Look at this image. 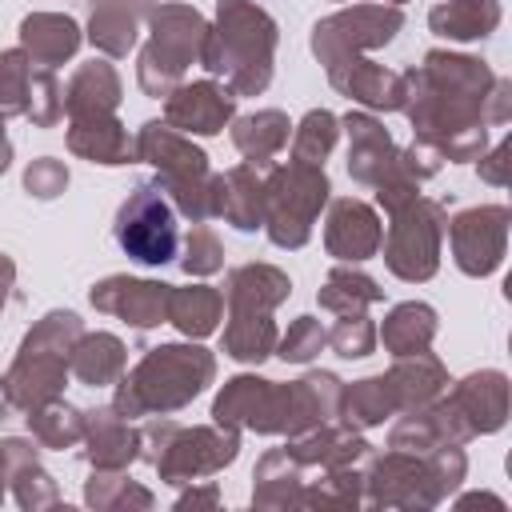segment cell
<instances>
[{
  "label": "cell",
  "instance_id": "cell-1",
  "mask_svg": "<svg viewBox=\"0 0 512 512\" xmlns=\"http://www.w3.org/2000/svg\"><path fill=\"white\" fill-rule=\"evenodd\" d=\"M404 112L416 140L432 144L444 160H476L488 144L484 100L496 84L484 60L456 52H428L404 76Z\"/></svg>",
  "mask_w": 512,
  "mask_h": 512
},
{
  "label": "cell",
  "instance_id": "cell-2",
  "mask_svg": "<svg viewBox=\"0 0 512 512\" xmlns=\"http://www.w3.org/2000/svg\"><path fill=\"white\" fill-rule=\"evenodd\" d=\"M272 52H276V24L264 8L248 0H220L216 28H208L200 64L212 76H224V88L236 96H256L272 80Z\"/></svg>",
  "mask_w": 512,
  "mask_h": 512
},
{
  "label": "cell",
  "instance_id": "cell-3",
  "mask_svg": "<svg viewBox=\"0 0 512 512\" xmlns=\"http://www.w3.org/2000/svg\"><path fill=\"white\" fill-rule=\"evenodd\" d=\"M212 372H216L212 352H204L196 344H160L120 380L116 412H124V416L176 412L192 396L204 392Z\"/></svg>",
  "mask_w": 512,
  "mask_h": 512
},
{
  "label": "cell",
  "instance_id": "cell-4",
  "mask_svg": "<svg viewBox=\"0 0 512 512\" xmlns=\"http://www.w3.org/2000/svg\"><path fill=\"white\" fill-rule=\"evenodd\" d=\"M84 336V324L76 312H48L20 344L4 388L16 408H40L60 396L68 380V352Z\"/></svg>",
  "mask_w": 512,
  "mask_h": 512
},
{
  "label": "cell",
  "instance_id": "cell-5",
  "mask_svg": "<svg viewBox=\"0 0 512 512\" xmlns=\"http://www.w3.org/2000/svg\"><path fill=\"white\" fill-rule=\"evenodd\" d=\"M328 176L324 168L312 164H280L264 180V216L260 224L268 228V240L276 248H300L312 236V224L328 200Z\"/></svg>",
  "mask_w": 512,
  "mask_h": 512
},
{
  "label": "cell",
  "instance_id": "cell-6",
  "mask_svg": "<svg viewBox=\"0 0 512 512\" xmlns=\"http://www.w3.org/2000/svg\"><path fill=\"white\" fill-rule=\"evenodd\" d=\"M204 36H208V24L200 20L196 8L188 4H160L152 12V40L148 48L140 52V88L148 96H168L184 68L192 60H200V48H204Z\"/></svg>",
  "mask_w": 512,
  "mask_h": 512
},
{
  "label": "cell",
  "instance_id": "cell-7",
  "mask_svg": "<svg viewBox=\"0 0 512 512\" xmlns=\"http://www.w3.org/2000/svg\"><path fill=\"white\" fill-rule=\"evenodd\" d=\"M116 244L124 248V256H132L136 264L160 268L168 260H176L180 248V232H176V208L172 200L160 192V184H140L116 212Z\"/></svg>",
  "mask_w": 512,
  "mask_h": 512
},
{
  "label": "cell",
  "instance_id": "cell-8",
  "mask_svg": "<svg viewBox=\"0 0 512 512\" xmlns=\"http://www.w3.org/2000/svg\"><path fill=\"white\" fill-rule=\"evenodd\" d=\"M444 208L436 200H412L404 208L392 212V224H388V240L384 244V264L392 268V276L416 284V280H428L436 268H440V240H444Z\"/></svg>",
  "mask_w": 512,
  "mask_h": 512
},
{
  "label": "cell",
  "instance_id": "cell-9",
  "mask_svg": "<svg viewBox=\"0 0 512 512\" xmlns=\"http://www.w3.org/2000/svg\"><path fill=\"white\" fill-rule=\"evenodd\" d=\"M152 440L160 444V452H152V464L160 468V476L168 484H184V480H196V476H212L216 468L232 464L236 460V428H176V424H160L152 428Z\"/></svg>",
  "mask_w": 512,
  "mask_h": 512
},
{
  "label": "cell",
  "instance_id": "cell-10",
  "mask_svg": "<svg viewBox=\"0 0 512 512\" xmlns=\"http://www.w3.org/2000/svg\"><path fill=\"white\" fill-rule=\"evenodd\" d=\"M404 24V12L396 4H352L312 28V52L320 56L324 68L344 64L360 56L364 48L388 44Z\"/></svg>",
  "mask_w": 512,
  "mask_h": 512
},
{
  "label": "cell",
  "instance_id": "cell-11",
  "mask_svg": "<svg viewBox=\"0 0 512 512\" xmlns=\"http://www.w3.org/2000/svg\"><path fill=\"white\" fill-rule=\"evenodd\" d=\"M444 232L452 240V260H456L460 272H468V276H492L500 268L504 244H508V208L504 204L468 208Z\"/></svg>",
  "mask_w": 512,
  "mask_h": 512
},
{
  "label": "cell",
  "instance_id": "cell-12",
  "mask_svg": "<svg viewBox=\"0 0 512 512\" xmlns=\"http://www.w3.org/2000/svg\"><path fill=\"white\" fill-rule=\"evenodd\" d=\"M236 112V92L220 88L212 80H196V84H176L164 96V124H172L184 136H216Z\"/></svg>",
  "mask_w": 512,
  "mask_h": 512
},
{
  "label": "cell",
  "instance_id": "cell-13",
  "mask_svg": "<svg viewBox=\"0 0 512 512\" xmlns=\"http://www.w3.org/2000/svg\"><path fill=\"white\" fill-rule=\"evenodd\" d=\"M168 292H172V284H160V280L108 276L92 288V304L108 316L136 324V328H156L168 320Z\"/></svg>",
  "mask_w": 512,
  "mask_h": 512
},
{
  "label": "cell",
  "instance_id": "cell-14",
  "mask_svg": "<svg viewBox=\"0 0 512 512\" xmlns=\"http://www.w3.org/2000/svg\"><path fill=\"white\" fill-rule=\"evenodd\" d=\"M452 408V416L460 420L464 436H480V432H496L508 416V376L488 368V372H472L456 384V392L444 400Z\"/></svg>",
  "mask_w": 512,
  "mask_h": 512
},
{
  "label": "cell",
  "instance_id": "cell-15",
  "mask_svg": "<svg viewBox=\"0 0 512 512\" xmlns=\"http://www.w3.org/2000/svg\"><path fill=\"white\" fill-rule=\"evenodd\" d=\"M380 240H384L380 216L364 200L344 196L332 204L328 224H324V244L336 260H368L380 252Z\"/></svg>",
  "mask_w": 512,
  "mask_h": 512
},
{
  "label": "cell",
  "instance_id": "cell-16",
  "mask_svg": "<svg viewBox=\"0 0 512 512\" xmlns=\"http://www.w3.org/2000/svg\"><path fill=\"white\" fill-rule=\"evenodd\" d=\"M328 80L332 88H340L344 96L360 100L364 108H380V112H396L404 104V80L364 56H352L344 64H332L328 68Z\"/></svg>",
  "mask_w": 512,
  "mask_h": 512
},
{
  "label": "cell",
  "instance_id": "cell-17",
  "mask_svg": "<svg viewBox=\"0 0 512 512\" xmlns=\"http://www.w3.org/2000/svg\"><path fill=\"white\" fill-rule=\"evenodd\" d=\"M344 128H348V172H352V180L376 188L380 176L396 160V148H392L388 132L372 116H364V112H348Z\"/></svg>",
  "mask_w": 512,
  "mask_h": 512
},
{
  "label": "cell",
  "instance_id": "cell-18",
  "mask_svg": "<svg viewBox=\"0 0 512 512\" xmlns=\"http://www.w3.org/2000/svg\"><path fill=\"white\" fill-rule=\"evenodd\" d=\"M68 148L92 164H132L136 160V148L124 132V124L104 112V116H72V128H68Z\"/></svg>",
  "mask_w": 512,
  "mask_h": 512
},
{
  "label": "cell",
  "instance_id": "cell-19",
  "mask_svg": "<svg viewBox=\"0 0 512 512\" xmlns=\"http://www.w3.org/2000/svg\"><path fill=\"white\" fill-rule=\"evenodd\" d=\"M292 280L272 268V264H244L236 272H228V312H272L280 300H288Z\"/></svg>",
  "mask_w": 512,
  "mask_h": 512
},
{
  "label": "cell",
  "instance_id": "cell-20",
  "mask_svg": "<svg viewBox=\"0 0 512 512\" xmlns=\"http://www.w3.org/2000/svg\"><path fill=\"white\" fill-rule=\"evenodd\" d=\"M20 44L24 52L32 56V64H64L76 48H80V28L72 16H60V12H32L24 24H20Z\"/></svg>",
  "mask_w": 512,
  "mask_h": 512
},
{
  "label": "cell",
  "instance_id": "cell-21",
  "mask_svg": "<svg viewBox=\"0 0 512 512\" xmlns=\"http://www.w3.org/2000/svg\"><path fill=\"white\" fill-rule=\"evenodd\" d=\"M148 0H92V20H88V40L104 56H128L136 44V28L144 16Z\"/></svg>",
  "mask_w": 512,
  "mask_h": 512
},
{
  "label": "cell",
  "instance_id": "cell-22",
  "mask_svg": "<svg viewBox=\"0 0 512 512\" xmlns=\"http://www.w3.org/2000/svg\"><path fill=\"white\" fill-rule=\"evenodd\" d=\"M388 384H392V392H396V404L408 408V412H416V408H424V404L436 400V392L448 384V372H444V364H440L436 356H428V348H424V352L396 356V368L388 372Z\"/></svg>",
  "mask_w": 512,
  "mask_h": 512
},
{
  "label": "cell",
  "instance_id": "cell-23",
  "mask_svg": "<svg viewBox=\"0 0 512 512\" xmlns=\"http://www.w3.org/2000/svg\"><path fill=\"white\" fill-rule=\"evenodd\" d=\"M116 104H120V76L112 72V64H104V60L80 64L76 76L68 80L64 112L68 116H104V112H116Z\"/></svg>",
  "mask_w": 512,
  "mask_h": 512
},
{
  "label": "cell",
  "instance_id": "cell-24",
  "mask_svg": "<svg viewBox=\"0 0 512 512\" xmlns=\"http://www.w3.org/2000/svg\"><path fill=\"white\" fill-rule=\"evenodd\" d=\"M84 436H88V456L96 468H124L136 448H140V436L128 428V416L116 412V408H100V412H88L84 420Z\"/></svg>",
  "mask_w": 512,
  "mask_h": 512
},
{
  "label": "cell",
  "instance_id": "cell-25",
  "mask_svg": "<svg viewBox=\"0 0 512 512\" xmlns=\"http://www.w3.org/2000/svg\"><path fill=\"white\" fill-rule=\"evenodd\" d=\"M228 224H236L240 232L260 228L264 216V180L256 176V164H236L232 172L220 176V212Z\"/></svg>",
  "mask_w": 512,
  "mask_h": 512
},
{
  "label": "cell",
  "instance_id": "cell-26",
  "mask_svg": "<svg viewBox=\"0 0 512 512\" xmlns=\"http://www.w3.org/2000/svg\"><path fill=\"white\" fill-rule=\"evenodd\" d=\"M68 372L88 384V388H100V384H112L120 380L124 372V344L112 336V332H96V336H80L68 352Z\"/></svg>",
  "mask_w": 512,
  "mask_h": 512
},
{
  "label": "cell",
  "instance_id": "cell-27",
  "mask_svg": "<svg viewBox=\"0 0 512 512\" xmlns=\"http://www.w3.org/2000/svg\"><path fill=\"white\" fill-rule=\"evenodd\" d=\"M292 136V124L284 112L276 108H264V112H252V116H240L232 124V144L240 148V156L248 164H272V156L288 144Z\"/></svg>",
  "mask_w": 512,
  "mask_h": 512
},
{
  "label": "cell",
  "instance_id": "cell-28",
  "mask_svg": "<svg viewBox=\"0 0 512 512\" xmlns=\"http://www.w3.org/2000/svg\"><path fill=\"white\" fill-rule=\"evenodd\" d=\"M428 24L436 36L448 40H484L500 24L496 0H444L428 12Z\"/></svg>",
  "mask_w": 512,
  "mask_h": 512
},
{
  "label": "cell",
  "instance_id": "cell-29",
  "mask_svg": "<svg viewBox=\"0 0 512 512\" xmlns=\"http://www.w3.org/2000/svg\"><path fill=\"white\" fill-rule=\"evenodd\" d=\"M224 312V296L208 284H192V288H172L168 292V320L184 332V336H208L216 332Z\"/></svg>",
  "mask_w": 512,
  "mask_h": 512
},
{
  "label": "cell",
  "instance_id": "cell-30",
  "mask_svg": "<svg viewBox=\"0 0 512 512\" xmlns=\"http://www.w3.org/2000/svg\"><path fill=\"white\" fill-rule=\"evenodd\" d=\"M432 336H436V312H432L428 304H416V300L396 304L392 316H388L384 328H380V340H384V348H388L392 356L424 352V348L432 344Z\"/></svg>",
  "mask_w": 512,
  "mask_h": 512
},
{
  "label": "cell",
  "instance_id": "cell-31",
  "mask_svg": "<svg viewBox=\"0 0 512 512\" xmlns=\"http://www.w3.org/2000/svg\"><path fill=\"white\" fill-rule=\"evenodd\" d=\"M276 324L268 320V312H228V328H224V352L240 364H260L264 356L276 352Z\"/></svg>",
  "mask_w": 512,
  "mask_h": 512
},
{
  "label": "cell",
  "instance_id": "cell-32",
  "mask_svg": "<svg viewBox=\"0 0 512 512\" xmlns=\"http://www.w3.org/2000/svg\"><path fill=\"white\" fill-rule=\"evenodd\" d=\"M396 408L400 404H396V392H392L388 376H368V380H356L352 388H340V416H344L348 428L352 424H360V428L380 424Z\"/></svg>",
  "mask_w": 512,
  "mask_h": 512
},
{
  "label": "cell",
  "instance_id": "cell-33",
  "mask_svg": "<svg viewBox=\"0 0 512 512\" xmlns=\"http://www.w3.org/2000/svg\"><path fill=\"white\" fill-rule=\"evenodd\" d=\"M376 300H384V292L376 288V280L364 276V272H352V268H332L328 280H324V288H320V304L332 308V312H340V316L344 312H364Z\"/></svg>",
  "mask_w": 512,
  "mask_h": 512
},
{
  "label": "cell",
  "instance_id": "cell-34",
  "mask_svg": "<svg viewBox=\"0 0 512 512\" xmlns=\"http://www.w3.org/2000/svg\"><path fill=\"white\" fill-rule=\"evenodd\" d=\"M336 132H340V120L324 108H312L300 128L292 132V160L296 164H312V168H324V156L332 152L336 144Z\"/></svg>",
  "mask_w": 512,
  "mask_h": 512
},
{
  "label": "cell",
  "instance_id": "cell-35",
  "mask_svg": "<svg viewBox=\"0 0 512 512\" xmlns=\"http://www.w3.org/2000/svg\"><path fill=\"white\" fill-rule=\"evenodd\" d=\"M28 420H32V428H36L44 448H68V444H76L84 436V416L76 408L60 404V400H48V404L32 408Z\"/></svg>",
  "mask_w": 512,
  "mask_h": 512
},
{
  "label": "cell",
  "instance_id": "cell-36",
  "mask_svg": "<svg viewBox=\"0 0 512 512\" xmlns=\"http://www.w3.org/2000/svg\"><path fill=\"white\" fill-rule=\"evenodd\" d=\"M32 56L24 48L0 52V116H24L28 112V88H32Z\"/></svg>",
  "mask_w": 512,
  "mask_h": 512
},
{
  "label": "cell",
  "instance_id": "cell-37",
  "mask_svg": "<svg viewBox=\"0 0 512 512\" xmlns=\"http://www.w3.org/2000/svg\"><path fill=\"white\" fill-rule=\"evenodd\" d=\"M328 344H332L336 356L360 360V356H368V352L376 348V328H372V320H368L364 312H344V316L332 324Z\"/></svg>",
  "mask_w": 512,
  "mask_h": 512
},
{
  "label": "cell",
  "instance_id": "cell-38",
  "mask_svg": "<svg viewBox=\"0 0 512 512\" xmlns=\"http://www.w3.org/2000/svg\"><path fill=\"white\" fill-rule=\"evenodd\" d=\"M36 128H52L64 116V92L52 76V68H36L32 72V88H28V112H24Z\"/></svg>",
  "mask_w": 512,
  "mask_h": 512
},
{
  "label": "cell",
  "instance_id": "cell-39",
  "mask_svg": "<svg viewBox=\"0 0 512 512\" xmlns=\"http://www.w3.org/2000/svg\"><path fill=\"white\" fill-rule=\"evenodd\" d=\"M324 344H328V332L320 328V320H316V316H300V320L276 340V356L288 360V364H304V360H312Z\"/></svg>",
  "mask_w": 512,
  "mask_h": 512
},
{
  "label": "cell",
  "instance_id": "cell-40",
  "mask_svg": "<svg viewBox=\"0 0 512 512\" xmlns=\"http://www.w3.org/2000/svg\"><path fill=\"white\" fill-rule=\"evenodd\" d=\"M220 264H224L220 240H216L204 224H196V228L188 232V240H184V260H180V268H184L188 276H208V272H216Z\"/></svg>",
  "mask_w": 512,
  "mask_h": 512
},
{
  "label": "cell",
  "instance_id": "cell-41",
  "mask_svg": "<svg viewBox=\"0 0 512 512\" xmlns=\"http://www.w3.org/2000/svg\"><path fill=\"white\" fill-rule=\"evenodd\" d=\"M24 188H28L32 196H40V200H52V196H60V192L68 188V168H64L60 160H52V156H40V160L28 164Z\"/></svg>",
  "mask_w": 512,
  "mask_h": 512
},
{
  "label": "cell",
  "instance_id": "cell-42",
  "mask_svg": "<svg viewBox=\"0 0 512 512\" xmlns=\"http://www.w3.org/2000/svg\"><path fill=\"white\" fill-rule=\"evenodd\" d=\"M504 156H508V144H496L488 160H480V176L492 180V184H504Z\"/></svg>",
  "mask_w": 512,
  "mask_h": 512
},
{
  "label": "cell",
  "instance_id": "cell-43",
  "mask_svg": "<svg viewBox=\"0 0 512 512\" xmlns=\"http://www.w3.org/2000/svg\"><path fill=\"white\" fill-rule=\"evenodd\" d=\"M12 280H16V264L8 256H0V308H4V296H8Z\"/></svg>",
  "mask_w": 512,
  "mask_h": 512
},
{
  "label": "cell",
  "instance_id": "cell-44",
  "mask_svg": "<svg viewBox=\"0 0 512 512\" xmlns=\"http://www.w3.org/2000/svg\"><path fill=\"white\" fill-rule=\"evenodd\" d=\"M8 160H12V144H8V136H4V116H0V172L8 168Z\"/></svg>",
  "mask_w": 512,
  "mask_h": 512
},
{
  "label": "cell",
  "instance_id": "cell-45",
  "mask_svg": "<svg viewBox=\"0 0 512 512\" xmlns=\"http://www.w3.org/2000/svg\"><path fill=\"white\" fill-rule=\"evenodd\" d=\"M12 408H16V404H12V396H8V388H4V380H0V420H4Z\"/></svg>",
  "mask_w": 512,
  "mask_h": 512
},
{
  "label": "cell",
  "instance_id": "cell-46",
  "mask_svg": "<svg viewBox=\"0 0 512 512\" xmlns=\"http://www.w3.org/2000/svg\"><path fill=\"white\" fill-rule=\"evenodd\" d=\"M4 460H8V444H0V496H4Z\"/></svg>",
  "mask_w": 512,
  "mask_h": 512
},
{
  "label": "cell",
  "instance_id": "cell-47",
  "mask_svg": "<svg viewBox=\"0 0 512 512\" xmlns=\"http://www.w3.org/2000/svg\"><path fill=\"white\" fill-rule=\"evenodd\" d=\"M388 4H404V0H388Z\"/></svg>",
  "mask_w": 512,
  "mask_h": 512
}]
</instances>
